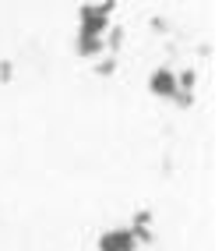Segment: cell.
Returning a JSON list of instances; mask_svg holds the SVG:
<instances>
[{"label": "cell", "mask_w": 222, "mask_h": 251, "mask_svg": "<svg viewBox=\"0 0 222 251\" xmlns=\"http://www.w3.org/2000/svg\"><path fill=\"white\" fill-rule=\"evenodd\" d=\"M148 92L159 96V99H173V92H177V71L173 68H159L155 75L148 78Z\"/></svg>", "instance_id": "2"}, {"label": "cell", "mask_w": 222, "mask_h": 251, "mask_svg": "<svg viewBox=\"0 0 222 251\" xmlns=\"http://www.w3.org/2000/svg\"><path fill=\"white\" fill-rule=\"evenodd\" d=\"M95 71H99L102 78H106V75H113V57H110V60H102V64H99V68H95Z\"/></svg>", "instance_id": "3"}, {"label": "cell", "mask_w": 222, "mask_h": 251, "mask_svg": "<svg viewBox=\"0 0 222 251\" xmlns=\"http://www.w3.org/2000/svg\"><path fill=\"white\" fill-rule=\"evenodd\" d=\"M11 75H14V64H0V78H4V81H7Z\"/></svg>", "instance_id": "4"}, {"label": "cell", "mask_w": 222, "mask_h": 251, "mask_svg": "<svg viewBox=\"0 0 222 251\" xmlns=\"http://www.w3.org/2000/svg\"><path fill=\"white\" fill-rule=\"evenodd\" d=\"M95 248H99V251H138L141 244L134 241L131 226H110V230H102V233H99Z\"/></svg>", "instance_id": "1"}]
</instances>
